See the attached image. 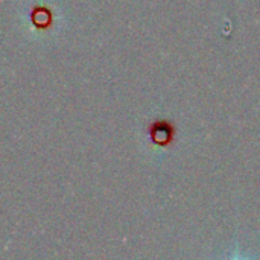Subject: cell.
I'll return each instance as SVG.
<instances>
[{
    "mask_svg": "<svg viewBox=\"0 0 260 260\" xmlns=\"http://www.w3.org/2000/svg\"><path fill=\"white\" fill-rule=\"evenodd\" d=\"M151 136H152V140L158 145H168L172 137H174V129L169 123L166 122H157L151 126L149 129Z\"/></svg>",
    "mask_w": 260,
    "mask_h": 260,
    "instance_id": "6da1fadb",
    "label": "cell"
}]
</instances>
